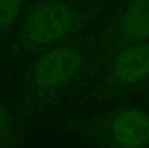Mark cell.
Returning a JSON list of instances; mask_svg holds the SVG:
<instances>
[{"label":"cell","mask_w":149,"mask_h":148,"mask_svg":"<svg viewBox=\"0 0 149 148\" xmlns=\"http://www.w3.org/2000/svg\"><path fill=\"white\" fill-rule=\"evenodd\" d=\"M113 0H28L11 51H44L100 28Z\"/></svg>","instance_id":"1"},{"label":"cell","mask_w":149,"mask_h":148,"mask_svg":"<svg viewBox=\"0 0 149 148\" xmlns=\"http://www.w3.org/2000/svg\"><path fill=\"white\" fill-rule=\"evenodd\" d=\"M148 40L149 0H113L98 31L102 60L128 45Z\"/></svg>","instance_id":"2"},{"label":"cell","mask_w":149,"mask_h":148,"mask_svg":"<svg viewBox=\"0 0 149 148\" xmlns=\"http://www.w3.org/2000/svg\"><path fill=\"white\" fill-rule=\"evenodd\" d=\"M106 61L102 93L108 101L129 98L149 88V40L128 45Z\"/></svg>","instance_id":"3"},{"label":"cell","mask_w":149,"mask_h":148,"mask_svg":"<svg viewBox=\"0 0 149 148\" xmlns=\"http://www.w3.org/2000/svg\"><path fill=\"white\" fill-rule=\"evenodd\" d=\"M93 139L100 148H149V113L120 106L93 120Z\"/></svg>","instance_id":"4"},{"label":"cell","mask_w":149,"mask_h":148,"mask_svg":"<svg viewBox=\"0 0 149 148\" xmlns=\"http://www.w3.org/2000/svg\"><path fill=\"white\" fill-rule=\"evenodd\" d=\"M28 0H0V51L10 48Z\"/></svg>","instance_id":"5"},{"label":"cell","mask_w":149,"mask_h":148,"mask_svg":"<svg viewBox=\"0 0 149 148\" xmlns=\"http://www.w3.org/2000/svg\"></svg>","instance_id":"6"}]
</instances>
